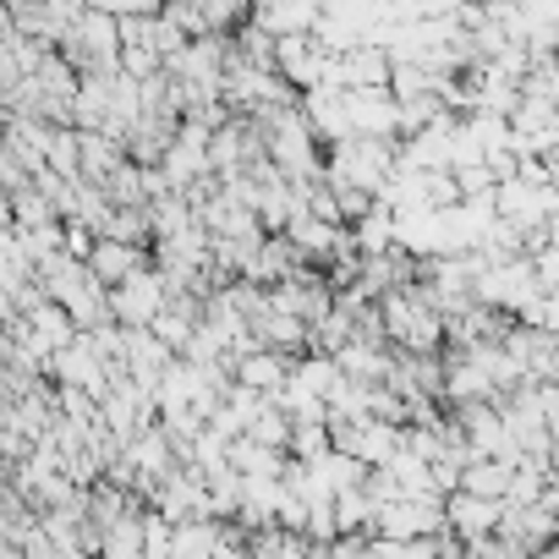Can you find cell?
<instances>
[{
  "label": "cell",
  "instance_id": "6da1fadb",
  "mask_svg": "<svg viewBox=\"0 0 559 559\" xmlns=\"http://www.w3.org/2000/svg\"><path fill=\"white\" fill-rule=\"evenodd\" d=\"M324 181H341V187H357V192H379L390 176H395V143H379V138H341L324 148Z\"/></svg>",
  "mask_w": 559,
  "mask_h": 559
},
{
  "label": "cell",
  "instance_id": "7a4b0ae2",
  "mask_svg": "<svg viewBox=\"0 0 559 559\" xmlns=\"http://www.w3.org/2000/svg\"><path fill=\"white\" fill-rule=\"evenodd\" d=\"M105 308H110V324L116 330H148L165 308V286H159V274L154 263H143L138 274H127L116 292H105Z\"/></svg>",
  "mask_w": 559,
  "mask_h": 559
},
{
  "label": "cell",
  "instance_id": "3957f363",
  "mask_svg": "<svg viewBox=\"0 0 559 559\" xmlns=\"http://www.w3.org/2000/svg\"><path fill=\"white\" fill-rule=\"evenodd\" d=\"M439 532H444L439 499H395V504L373 510V526H368V537H379V543H428Z\"/></svg>",
  "mask_w": 559,
  "mask_h": 559
},
{
  "label": "cell",
  "instance_id": "277c9868",
  "mask_svg": "<svg viewBox=\"0 0 559 559\" xmlns=\"http://www.w3.org/2000/svg\"><path fill=\"white\" fill-rule=\"evenodd\" d=\"M45 379H50L56 390H78V395H88V401H99V395L110 390V373H105V362L88 352L83 335L50 357V373H45Z\"/></svg>",
  "mask_w": 559,
  "mask_h": 559
},
{
  "label": "cell",
  "instance_id": "5b68a950",
  "mask_svg": "<svg viewBox=\"0 0 559 559\" xmlns=\"http://www.w3.org/2000/svg\"><path fill=\"white\" fill-rule=\"evenodd\" d=\"M439 515H444V532H450L455 543H483V537H493L504 504H499V499H472V493L455 488V493L439 499Z\"/></svg>",
  "mask_w": 559,
  "mask_h": 559
},
{
  "label": "cell",
  "instance_id": "8992f818",
  "mask_svg": "<svg viewBox=\"0 0 559 559\" xmlns=\"http://www.w3.org/2000/svg\"><path fill=\"white\" fill-rule=\"evenodd\" d=\"M346 132H352V138L401 143V132H395V99H390V88H362V94H346Z\"/></svg>",
  "mask_w": 559,
  "mask_h": 559
},
{
  "label": "cell",
  "instance_id": "52a82bcc",
  "mask_svg": "<svg viewBox=\"0 0 559 559\" xmlns=\"http://www.w3.org/2000/svg\"><path fill=\"white\" fill-rule=\"evenodd\" d=\"M297 116L308 121V132H313L319 148L352 138L346 132V94L341 88H308V94H297Z\"/></svg>",
  "mask_w": 559,
  "mask_h": 559
},
{
  "label": "cell",
  "instance_id": "ba28073f",
  "mask_svg": "<svg viewBox=\"0 0 559 559\" xmlns=\"http://www.w3.org/2000/svg\"><path fill=\"white\" fill-rule=\"evenodd\" d=\"M292 362L297 357H280V352H247V357L230 362V384L247 390V395H258V401H269L280 384L292 379Z\"/></svg>",
  "mask_w": 559,
  "mask_h": 559
},
{
  "label": "cell",
  "instance_id": "9c48e42d",
  "mask_svg": "<svg viewBox=\"0 0 559 559\" xmlns=\"http://www.w3.org/2000/svg\"><path fill=\"white\" fill-rule=\"evenodd\" d=\"M390 346H379V341H362V335H352L330 362H335V373L346 379V384H384V373H390Z\"/></svg>",
  "mask_w": 559,
  "mask_h": 559
},
{
  "label": "cell",
  "instance_id": "30bf717a",
  "mask_svg": "<svg viewBox=\"0 0 559 559\" xmlns=\"http://www.w3.org/2000/svg\"><path fill=\"white\" fill-rule=\"evenodd\" d=\"M324 7H313V0H286V7H247V23L269 39H297V34H313Z\"/></svg>",
  "mask_w": 559,
  "mask_h": 559
},
{
  "label": "cell",
  "instance_id": "8fae6325",
  "mask_svg": "<svg viewBox=\"0 0 559 559\" xmlns=\"http://www.w3.org/2000/svg\"><path fill=\"white\" fill-rule=\"evenodd\" d=\"M143 263H148V252H143V247H121V241H94V252L83 258V269L99 280L105 292H116L121 280H127V274H138Z\"/></svg>",
  "mask_w": 559,
  "mask_h": 559
},
{
  "label": "cell",
  "instance_id": "7c38bea8",
  "mask_svg": "<svg viewBox=\"0 0 559 559\" xmlns=\"http://www.w3.org/2000/svg\"><path fill=\"white\" fill-rule=\"evenodd\" d=\"M308 472V483L319 488V493H330V499H341V493H352V488H362V466L352 461V455H341V450H324L313 466H302Z\"/></svg>",
  "mask_w": 559,
  "mask_h": 559
},
{
  "label": "cell",
  "instance_id": "4fadbf2b",
  "mask_svg": "<svg viewBox=\"0 0 559 559\" xmlns=\"http://www.w3.org/2000/svg\"><path fill=\"white\" fill-rule=\"evenodd\" d=\"M121 159H127V154H121V143H110V138H99V132H78V181L99 187Z\"/></svg>",
  "mask_w": 559,
  "mask_h": 559
},
{
  "label": "cell",
  "instance_id": "5bb4252c",
  "mask_svg": "<svg viewBox=\"0 0 559 559\" xmlns=\"http://www.w3.org/2000/svg\"><path fill=\"white\" fill-rule=\"evenodd\" d=\"M225 466H230L236 477H280V472H286V450H263V444L230 439V444H225Z\"/></svg>",
  "mask_w": 559,
  "mask_h": 559
},
{
  "label": "cell",
  "instance_id": "9a60e30c",
  "mask_svg": "<svg viewBox=\"0 0 559 559\" xmlns=\"http://www.w3.org/2000/svg\"><path fill=\"white\" fill-rule=\"evenodd\" d=\"M23 324H28V335H34V341H39L50 357H56L61 346H72V341H78L72 319H67L56 302H39V308H28V313H23Z\"/></svg>",
  "mask_w": 559,
  "mask_h": 559
},
{
  "label": "cell",
  "instance_id": "2e32d148",
  "mask_svg": "<svg viewBox=\"0 0 559 559\" xmlns=\"http://www.w3.org/2000/svg\"><path fill=\"white\" fill-rule=\"evenodd\" d=\"M510 461H466L461 466V493H472V499H499L504 504V488H510Z\"/></svg>",
  "mask_w": 559,
  "mask_h": 559
},
{
  "label": "cell",
  "instance_id": "e0dca14e",
  "mask_svg": "<svg viewBox=\"0 0 559 559\" xmlns=\"http://www.w3.org/2000/svg\"><path fill=\"white\" fill-rule=\"evenodd\" d=\"M292 384H297L302 395H313V401H330V390L341 384V373H335V362H330V357L302 352V357L292 362Z\"/></svg>",
  "mask_w": 559,
  "mask_h": 559
},
{
  "label": "cell",
  "instance_id": "ac0fdd59",
  "mask_svg": "<svg viewBox=\"0 0 559 559\" xmlns=\"http://www.w3.org/2000/svg\"><path fill=\"white\" fill-rule=\"evenodd\" d=\"M352 247H357V258H373V252H390L395 247V225H390V209H368L357 225H352Z\"/></svg>",
  "mask_w": 559,
  "mask_h": 559
},
{
  "label": "cell",
  "instance_id": "d6986e66",
  "mask_svg": "<svg viewBox=\"0 0 559 559\" xmlns=\"http://www.w3.org/2000/svg\"><path fill=\"white\" fill-rule=\"evenodd\" d=\"M330 515H335V537H368V526H373V504H368L362 488L341 493V499L330 504Z\"/></svg>",
  "mask_w": 559,
  "mask_h": 559
},
{
  "label": "cell",
  "instance_id": "ffe728a7",
  "mask_svg": "<svg viewBox=\"0 0 559 559\" xmlns=\"http://www.w3.org/2000/svg\"><path fill=\"white\" fill-rule=\"evenodd\" d=\"M45 170H50V176H61V181H78V132H72V127H50Z\"/></svg>",
  "mask_w": 559,
  "mask_h": 559
},
{
  "label": "cell",
  "instance_id": "44dd1931",
  "mask_svg": "<svg viewBox=\"0 0 559 559\" xmlns=\"http://www.w3.org/2000/svg\"><path fill=\"white\" fill-rule=\"evenodd\" d=\"M241 439H247V444H263V450H286L292 423H286V417H280V412L263 401V406H258V417L247 423V433H241Z\"/></svg>",
  "mask_w": 559,
  "mask_h": 559
},
{
  "label": "cell",
  "instance_id": "7402d4cb",
  "mask_svg": "<svg viewBox=\"0 0 559 559\" xmlns=\"http://www.w3.org/2000/svg\"><path fill=\"white\" fill-rule=\"evenodd\" d=\"M17 187H28V170H23L7 148H0V198H12Z\"/></svg>",
  "mask_w": 559,
  "mask_h": 559
}]
</instances>
